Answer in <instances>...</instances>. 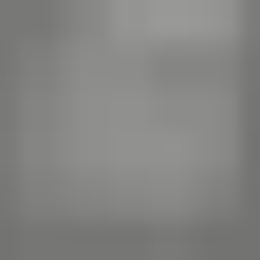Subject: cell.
Returning <instances> with one entry per match:
<instances>
[{
    "label": "cell",
    "instance_id": "obj_1",
    "mask_svg": "<svg viewBox=\"0 0 260 260\" xmlns=\"http://www.w3.org/2000/svg\"><path fill=\"white\" fill-rule=\"evenodd\" d=\"M93 19H112V38H130V56H168V38H186V56H205V38H223V0H93Z\"/></svg>",
    "mask_w": 260,
    "mask_h": 260
}]
</instances>
